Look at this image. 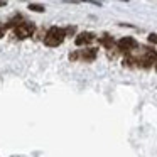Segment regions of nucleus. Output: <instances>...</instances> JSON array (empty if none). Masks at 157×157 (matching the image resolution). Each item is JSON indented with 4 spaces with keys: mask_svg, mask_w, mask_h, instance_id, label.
<instances>
[{
    "mask_svg": "<svg viewBox=\"0 0 157 157\" xmlns=\"http://www.w3.org/2000/svg\"><path fill=\"white\" fill-rule=\"evenodd\" d=\"M64 37H66L64 29H61V27H51L48 32H46V36H44V44L48 46V48H58V46L63 44Z\"/></svg>",
    "mask_w": 157,
    "mask_h": 157,
    "instance_id": "obj_1",
    "label": "nucleus"
},
{
    "mask_svg": "<svg viewBox=\"0 0 157 157\" xmlns=\"http://www.w3.org/2000/svg\"><path fill=\"white\" fill-rule=\"evenodd\" d=\"M137 58V68H144V69H149L155 64L157 61V52L154 51L152 48H144L142 54L135 56Z\"/></svg>",
    "mask_w": 157,
    "mask_h": 157,
    "instance_id": "obj_2",
    "label": "nucleus"
},
{
    "mask_svg": "<svg viewBox=\"0 0 157 157\" xmlns=\"http://www.w3.org/2000/svg\"><path fill=\"white\" fill-rule=\"evenodd\" d=\"M34 32H36V24L31 21H25V19L14 27V34L17 39H29Z\"/></svg>",
    "mask_w": 157,
    "mask_h": 157,
    "instance_id": "obj_3",
    "label": "nucleus"
},
{
    "mask_svg": "<svg viewBox=\"0 0 157 157\" xmlns=\"http://www.w3.org/2000/svg\"><path fill=\"white\" fill-rule=\"evenodd\" d=\"M96 56H98V49L86 48V49H81V51H78V52H71V54H69V59H71V61L81 59V61H85V63H91L96 59Z\"/></svg>",
    "mask_w": 157,
    "mask_h": 157,
    "instance_id": "obj_4",
    "label": "nucleus"
},
{
    "mask_svg": "<svg viewBox=\"0 0 157 157\" xmlns=\"http://www.w3.org/2000/svg\"><path fill=\"white\" fill-rule=\"evenodd\" d=\"M117 51L122 52V54H130V52H133L137 48H139V42L135 41L133 37H122L120 41H117Z\"/></svg>",
    "mask_w": 157,
    "mask_h": 157,
    "instance_id": "obj_5",
    "label": "nucleus"
},
{
    "mask_svg": "<svg viewBox=\"0 0 157 157\" xmlns=\"http://www.w3.org/2000/svg\"><path fill=\"white\" fill-rule=\"evenodd\" d=\"M93 41H95V34H93V32L85 31V32H79V34L76 36L75 44L76 46H90Z\"/></svg>",
    "mask_w": 157,
    "mask_h": 157,
    "instance_id": "obj_6",
    "label": "nucleus"
},
{
    "mask_svg": "<svg viewBox=\"0 0 157 157\" xmlns=\"http://www.w3.org/2000/svg\"><path fill=\"white\" fill-rule=\"evenodd\" d=\"M100 44H101L103 48H106V49H113L117 42H115V39H113L110 34H103L101 37H100Z\"/></svg>",
    "mask_w": 157,
    "mask_h": 157,
    "instance_id": "obj_7",
    "label": "nucleus"
},
{
    "mask_svg": "<svg viewBox=\"0 0 157 157\" xmlns=\"http://www.w3.org/2000/svg\"><path fill=\"white\" fill-rule=\"evenodd\" d=\"M22 21H24V19H22V15H15L14 19H10V21H9V24L5 25V27H12V29H14L15 25H17L19 22H22Z\"/></svg>",
    "mask_w": 157,
    "mask_h": 157,
    "instance_id": "obj_8",
    "label": "nucleus"
},
{
    "mask_svg": "<svg viewBox=\"0 0 157 157\" xmlns=\"http://www.w3.org/2000/svg\"><path fill=\"white\" fill-rule=\"evenodd\" d=\"M29 10H32V12H44V7L39 5V4H31L29 5Z\"/></svg>",
    "mask_w": 157,
    "mask_h": 157,
    "instance_id": "obj_9",
    "label": "nucleus"
},
{
    "mask_svg": "<svg viewBox=\"0 0 157 157\" xmlns=\"http://www.w3.org/2000/svg\"><path fill=\"white\" fill-rule=\"evenodd\" d=\"M147 39H149L150 44H155V46H157V32H152V34H149V37H147Z\"/></svg>",
    "mask_w": 157,
    "mask_h": 157,
    "instance_id": "obj_10",
    "label": "nucleus"
},
{
    "mask_svg": "<svg viewBox=\"0 0 157 157\" xmlns=\"http://www.w3.org/2000/svg\"><path fill=\"white\" fill-rule=\"evenodd\" d=\"M5 29H7L5 25H2V24H0V39H2V37L5 36Z\"/></svg>",
    "mask_w": 157,
    "mask_h": 157,
    "instance_id": "obj_11",
    "label": "nucleus"
},
{
    "mask_svg": "<svg viewBox=\"0 0 157 157\" xmlns=\"http://www.w3.org/2000/svg\"><path fill=\"white\" fill-rule=\"evenodd\" d=\"M0 7H5V0H0Z\"/></svg>",
    "mask_w": 157,
    "mask_h": 157,
    "instance_id": "obj_12",
    "label": "nucleus"
},
{
    "mask_svg": "<svg viewBox=\"0 0 157 157\" xmlns=\"http://www.w3.org/2000/svg\"><path fill=\"white\" fill-rule=\"evenodd\" d=\"M154 66H155V71H157V61H155V64H154Z\"/></svg>",
    "mask_w": 157,
    "mask_h": 157,
    "instance_id": "obj_13",
    "label": "nucleus"
},
{
    "mask_svg": "<svg viewBox=\"0 0 157 157\" xmlns=\"http://www.w3.org/2000/svg\"><path fill=\"white\" fill-rule=\"evenodd\" d=\"M79 2H83V0H79Z\"/></svg>",
    "mask_w": 157,
    "mask_h": 157,
    "instance_id": "obj_14",
    "label": "nucleus"
}]
</instances>
